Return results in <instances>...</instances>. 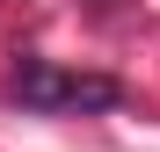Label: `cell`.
Returning <instances> with one entry per match:
<instances>
[{
  "label": "cell",
  "instance_id": "6da1fadb",
  "mask_svg": "<svg viewBox=\"0 0 160 152\" xmlns=\"http://www.w3.org/2000/svg\"><path fill=\"white\" fill-rule=\"evenodd\" d=\"M8 101H22V109H37V116H109L124 101V87L109 72H66L51 58H22L8 72Z\"/></svg>",
  "mask_w": 160,
  "mask_h": 152
}]
</instances>
